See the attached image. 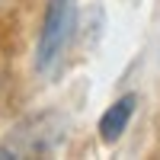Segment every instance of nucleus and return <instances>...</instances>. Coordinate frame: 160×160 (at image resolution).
Here are the masks:
<instances>
[{"label": "nucleus", "instance_id": "nucleus-1", "mask_svg": "<svg viewBox=\"0 0 160 160\" xmlns=\"http://www.w3.org/2000/svg\"><path fill=\"white\" fill-rule=\"evenodd\" d=\"M74 26H77L74 0H51L45 22H42V32H38V55H35L38 71H51L61 61L64 48H68L71 35H74Z\"/></svg>", "mask_w": 160, "mask_h": 160}, {"label": "nucleus", "instance_id": "nucleus-2", "mask_svg": "<svg viewBox=\"0 0 160 160\" xmlns=\"http://www.w3.org/2000/svg\"><path fill=\"white\" fill-rule=\"evenodd\" d=\"M135 106H138V96L135 93H125V96H118L109 109L102 112V118H99V138H102V144H115L128 131V122H131V115H135Z\"/></svg>", "mask_w": 160, "mask_h": 160}]
</instances>
